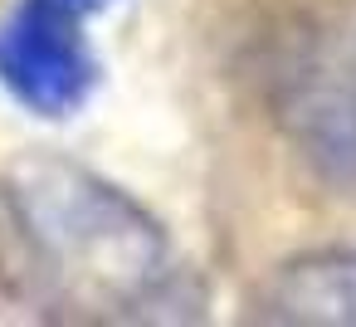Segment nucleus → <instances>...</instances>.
I'll return each mask as SVG.
<instances>
[{"label":"nucleus","mask_w":356,"mask_h":327,"mask_svg":"<svg viewBox=\"0 0 356 327\" xmlns=\"http://www.w3.org/2000/svg\"><path fill=\"white\" fill-rule=\"evenodd\" d=\"M268 322L356 327V249H307L288 259L264 288Z\"/></svg>","instance_id":"4"},{"label":"nucleus","mask_w":356,"mask_h":327,"mask_svg":"<svg viewBox=\"0 0 356 327\" xmlns=\"http://www.w3.org/2000/svg\"><path fill=\"white\" fill-rule=\"evenodd\" d=\"M278 108L302 157L322 176L356 186V64H341L337 54H312L288 79Z\"/></svg>","instance_id":"3"},{"label":"nucleus","mask_w":356,"mask_h":327,"mask_svg":"<svg viewBox=\"0 0 356 327\" xmlns=\"http://www.w3.org/2000/svg\"><path fill=\"white\" fill-rule=\"evenodd\" d=\"M113 0H20L0 25V83L30 113L69 118L98 83L88 20Z\"/></svg>","instance_id":"2"},{"label":"nucleus","mask_w":356,"mask_h":327,"mask_svg":"<svg viewBox=\"0 0 356 327\" xmlns=\"http://www.w3.org/2000/svg\"><path fill=\"white\" fill-rule=\"evenodd\" d=\"M0 205L40 303L98 322L195 312L200 298L186 293L161 220L98 171L59 152H25L0 176Z\"/></svg>","instance_id":"1"}]
</instances>
